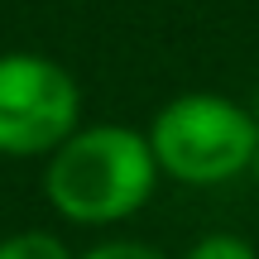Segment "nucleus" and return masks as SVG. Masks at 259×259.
Returning <instances> with one entry per match:
<instances>
[{
	"label": "nucleus",
	"instance_id": "nucleus-5",
	"mask_svg": "<svg viewBox=\"0 0 259 259\" xmlns=\"http://www.w3.org/2000/svg\"><path fill=\"white\" fill-rule=\"evenodd\" d=\"M183 259H259V254H254V245L245 240V235L211 231V235H202V240H197Z\"/></svg>",
	"mask_w": 259,
	"mask_h": 259
},
{
	"label": "nucleus",
	"instance_id": "nucleus-7",
	"mask_svg": "<svg viewBox=\"0 0 259 259\" xmlns=\"http://www.w3.org/2000/svg\"><path fill=\"white\" fill-rule=\"evenodd\" d=\"M254 120H259V96H254ZM250 173H254V183H259V154H254V168H250Z\"/></svg>",
	"mask_w": 259,
	"mask_h": 259
},
{
	"label": "nucleus",
	"instance_id": "nucleus-1",
	"mask_svg": "<svg viewBox=\"0 0 259 259\" xmlns=\"http://www.w3.org/2000/svg\"><path fill=\"white\" fill-rule=\"evenodd\" d=\"M158 187V158L135 125H82L48 154L44 197L72 226L130 221Z\"/></svg>",
	"mask_w": 259,
	"mask_h": 259
},
{
	"label": "nucleus",
	"instance_id": "nucleus-3",
	"mask_svg": "<svg viewBox=\"0 0 259 259\" xmlns=\"http://www.w3.org/2000/svg\"><path fill=\"white\" fill-rule=\"evenodd\" d=\"M82 130V87L58 58L0 53V158H48Z\"/></svg>",
	"mask_w": 259,
	"mask_h": 259
},
{
	"label": "nucleus",
	"instance_id": "nucleus-4",
	"mask_svg": "<svg viewBox=\"0 0 259 259\" xmlns=\"http://www.w3.org/2000/svg\"><path fill=\"white\" fill-rule=\"evenodd\" d=\"M0 259H72L53 231H15L0 240Z\"/></svg>",
	"mask_w": 259,
	"mask_h": 259
},
{
	"label": "nucleus",
	"instance_id": "nucleus-6",
	"mask_svg": "<svg viewBox=\"0 0 259 259\" xmlns=\"http://www.w3.org/2000/svg\"><path fill=\"white\" fill-rule=\"evenodd\" d=\"M77 259H168V254L144 245V240H101V245H92V250L77 254Z\"/></svg>",
	"mask_w": 259,
	"mask_h": 259
},
{
	"label": "nucleus",
	"instance_id": "nucleus-2",
	"mask_svg": "<svg viewBox=\"0 0 259 259\" xmlns=\"http://www.w3.org/2000/svg\"><path fill=\"white\" fill-rule=\"evenodd\" d=\"M158 173L187 187H216L250 173L259 154V120L221 92H183L158 106L149 125Z\"/></svg>",
	"mask_w": 259,
	"mask_h": 259
}]
</instances>
